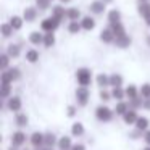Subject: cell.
Listing matches in <instances>:
<instances>
[{"label":"cell","instance_id":"cell-1","mask_svg":"<svg viewBox=\"0 0 150 150\" xmlns=\"http://www.w3.org/2000/svg\"><path fill=\"white\" fill-rule=\"evenodd\" d=\"M20 78H21V69L18 66H10L7 71H2V74H0L2 84H13Z\"/></svg>","mask_w":150,"mask_h":150},{"label":"cell","instance_id":"cell-2","mask_svg":"<svg viewBox=\"0 0 150 150\" xmlns=\"http://www.w3.org/2000/svg\"><path fill=\"white\" fill-rule=\"evenodd\" d=\"M115 116V110H111L108 105L100 103L97 108H95V118H97L100 123H110Z\"/></svg>","mask_w":150,"mask_h":150},{"label":"cell","instance_id":"cell-3","mask_svg":"<svg viewBox=\"0 0 150 150\" xmlns=\"http://www.w3.org/2000/svg\"><path fill=\"white\" fill-rule=\"evenodd\" d=\"M76 81L81 87H89L92 82V69L81 66V68L76 69Z\"/></svg>","mask_w":150,"mask_h":150},{"label":"cell","instance_id":"cell-4","mask_svg":"<svg viewBox=\"0 0 150 150\" xmlns=\"http://www.w3.org/2000/svg\"><path fill=\"white\" fill-rule=\"evenodd\" d=\"M60 24H62L60 20H57V18H53V16H47L40 21V31H42V33H55L60 28Z\"/></svg>","mask_w":150,"mask_h":150},{"label":"cell","instance_id":"cell-5","mask_svg":"<svg viewBox=\"0 0 150 150\" xmlns=\"http://www.w3.org/2000/svg\"><path fill=\"white\" fill-rule=\"evenodd\" d=\"M74 97L79 107H87L89 100H91V91H89V87H81L79 86L74 92Z\"/></svg>","mask_w":150,"mask_h":150},{"label":"cell","instance_id":"cell-6","mask_svg":"<svg viewBox=\"0 0 150 150\" xmlns=\"http://www.w3.org/2000/svg\"><path fill=\"white\" fill-rule=\"evenodd\" d=\"M21 108H23V100H21V97L11 95L7 100V110L8 111H13V113L16 115V113H21Z\"/></svg>","mask_w":150,"mask_h":150},{"label":"cell","instance_id":"cell-7","mask_svg":"<svg viewBox=\"0 0 150 150\" xmlns=\"http://www.w3.org/2000/svg\"><path fill=\"white\" fill-rule=\"evenodd\" d=\"M28 140H29V136L21 129L15 131V132L11 134V145H15V147H23Z\"/></svg>","mask_w":150,"mask_h":150},{"label":"cell","instance_id":"cell-8","mask_svg":"<svg viewBox=\"0 0 150 150\" xmlns=\"http://www.w3.org/2000/svg\"><path fill=\"white\" fill-rule=\"evenodd\" d=\"M44 142H45V132H40V131H34L29 136V144L34 149H42Z\"/></svg>","mask_w":150,"mask_h":150},{"label":"cell","instance_id":"cell-9","mask_svg":"<svg viewBox=\"0 0 150 150\" xmlns=\"http://www.w3.org/2000/svg\"><path fill=\"white\" fill-rule=\"evenodd\" d=\"M89 11H91V15H95V16L97 15H103L107 11V4L103 0H94L89 5Z\"/></svg>","mask_w":150,"mask_h":150},{"label":"cell","instance_id":"cell-10","mask_svg":"<svg viewBox=\"0 0 150 150\" xmlns=\"http://www.w3.org/2000/svg\"><path fill=\"white\" fill-rule=\"evenodd\" d=\"M37 16H39L37 7H26L23 10V18H24L26 23H34V21L37 20Z\"/></svg>","mask_w":150,"mask_h":150},{"label":"cell","instance_id":"cell-11","mask_svg":"<svg viewBox=\"0 0 150 150\" xmlns=\"http://www.w3.org/2000/svg\"><path fill=\"white\" fill-rule=\"evenodd\" d=\"M98 39H100L103 44H115V39H116V37H115L113 31L110 29V26H108V28H103V29L100 31Z\"/></svg>","mask_w":150,"mask_h":150},{"label":"cell","instance_id":"cell-12","mask_svg":"<svg viewBox=\"0 0 150 150\" xmlns=\"http://www.w3.org/2000/svg\"><path fill=\"white\" fill-rule=\"evenodd\" d=\"M81 26H82V31H94L95 26H97V21H95L94 16L86 15V16H82V20H81Z\"/></svg>","mask_w":150,"mask_h":150},{"label":"cell","instance_id":"cell-13","mask_svg":"<svg viewBox=\"0 0 150 150\" xmlns=\"http://www.w3.org/2000/svg\"><path fill=\"white\" fill-rule=\"evenodd\" d=\"M107 21H108V26L121 23V11L118 10V8H111V10H108V13H107Z\"/></svg>","mask_w":150,"mask_h":150},{"label":"cell","instance_id":"cell-14","mask_svg":"<svg viewBox=\"0 0 150 150\" xmlns=\"http://www.w3.org/2000/svg\"><path fill=\"white\" fill-rule=\"evenodd\" d=\"M115 115L116 116H121L123 118L124 115L127 113V111L131 110V107H129V102H126V100H123V102H116V105H115Z\"/></svg>","mask_w":150,"mask_h":150},{"label":"cell","instance_id":"cell-15","mask_svg":"<svg viewBox=\"0 0 150 150\" xmlns=\"http://www.w3.org/2000/svg\"><path fill=\"white\" fill-rule=\"evenodd\" d=\"M95 84L98 86V89H108L110 87V74L98 73V74L95 76Z\"/></svg>","mask_w":150,"mask_h":150},{"label":"cell","instance_id":"cell-16","mask_svg":"<svg viewBox=\"0 0 150 150\" xmlns=\"http://www.w3.org/2000/svg\"><path fill=\"white\" fill-rule=\"evenodd\" d=\"M28 40L33 45H44V33L42 31H33V33H29Z\"/></svg>","mask_w":150,"mask_h":150},{"label":"cell","instance_id":"cell-17","mask_svg":"<svg viewBox=\"0 0 150 150\" xmlns=\"http://www.w3.org/2000/svg\"><path fill=\"white\" fill-rule=\"evenodd\" d=\"M124 92H126V98L127 100H134V98H139L140 97V92H139V87L136 84H129L124 87Z\"/></svg>","mask_w":150,"mask_h":150},{"label":"cell","instance_id":"cell-18","mask_svg":"<svg viewBox=\"0 0 150 150\" xmlns=\"http://www.w3.org/2000/svg\"><path fill=\"white\" fill-rule=\"evenodd\" d=\"M73 136H62L58 139V144H57V147H58V150H71V147L74 145L73 144Z\"/></svg>","mask_w":150,"mask_h":150},{"label":"cell","instance_id":"cell-19","mask_svg":"<svg viewBox=\"0 0 150 150\" xmlns=\"http://www.w3.org/2000/svg\"><path fill=\"white\" fill-rule=\"evenodd\" d=\"M131 44H132V39H131V36H123V37H118V39H115V47H118V49L121 50H126L131 47Z\"/></svg>","mask_w":150,"mask_h":150},{"label":"cell","instance_id":"cell-20","mask_svg":"<svg viewBox=\"0 0 150 150\" xmlns=\"http://www.w3.org/2000/svg\"><path fill=\"white\" fill-rule=\"evenodd\" d=\"M139 116H140V115L137 113V110H132V108H131V110L123 116V123H124V124H127V126H134Z\"/></svg>","mask_w":150,"mask_h":150},{"label":"cell","instance_id":"cell-21","mask_svg":"<svg viewBox=\"0 0 150 150\" xmlns=\"http://www.w3.org/2000/svg\"><path fill=\"white\" fill-rule=\"evenodd\" d=\"M15 124H16V127H20V129L28 127L29 126V116H28L26 113H16L15 115Z\"/></svg>","mask_w":150,"mask_h":150},{"label":"cell","instance_id":"cell-22","mask_svg":"<svg viewBox=\"0 0 150 150\" xmlns=\"http://www.w3.org/2000/svg\"><path fill=\"white\" fill-rule=\"evenodd\" d=\"M8 23L11 24V28H13L15 31H21L26 21H24V18H23V16H20V15H13V16H11L10 20H8Z\"/></svg>","mask_w":150,"mask_h":150},{"label":"cell","instance_id":"cell-23","mask_svg":"<svg viewBox=\"0 0 150 150\" xmlns=\"http://www.w3.org/2000/svg\"><path fill=\"white\" fill-rule=\"evenodd\" d=\"M66 20H68V21H81L82 16H81L79 8H76V7L66 8Z\"/></svg>","mask_w":150,"mask_h":150},{"label":"cell","instance_id":"cell-24","mask_svg":"<svg viewBox=\"0 0 150 150\" xmlns=\"http://www.w3.org/2000/svg\"><path fill=\"white\" fill-rule=\"evenodd\" d=\"M134 127L139 129V131H142V132H147L149 127H150V120L147 116H139L137 121H136V124H134Z\"/></svg>","mask_w":150,"mask_h":150},{"label":"cell","instance_id":"cell-25","mask_svg":"<svg viewBox=\"0 0 150 150\" xmlns=\"http://www.w3.org/2000/svg\"><path fill=\"white\" fill-rule=\"evenodd\" d=\"M24 58H26L28 63L34 65V63L39 62L40 53H39V50H36V49H29V50H26V53H24Z\"/></svg>","mask_w":150,"mask_h":150},{"label":"cell","instance_id":"cell-26","mask_svg":"<svg viewBox=\"0 0 150 150\" xmlns=\"http://www.w3.org/2000/svg\"><path fill=\"white\" fill-rule=\"evenodd\" d=\"M5 53H7V55L10 57L11 60H13V58H18V57L21 55V47L18 45V44H8Z\"/></svg>","mask_w":150,"mask_h":150},{"label":"cell","instance_id":"cell-27","mask_svg":"<svg viewBox=\"0 0 150 150\" xmlns=\"http://www.w3.org/2000/svg\"><path fill=\"white\" fill-rule=\"evenodd\" d=\"M50 16L57 18V20H60V21H63L66 18L65 7H63V5H53V7H52V15H50Z\"/></svg>","mask_w":150,"mask_h":150},{"label":"cell","instance_id":"cell-28","mask_svg":"<svg viewBox=\"0 0 150 150\" xmlns=\"http://www.w3.org/2000/svg\"><path fill=\"white\" fill-rule=\"evenodd\" d=\"M123 84H124V78L120 74V73H113V74H110V87L111 89L123 87Z\"/></svg>","mask_w":150,"mask_h":150},{"label":"cell","instance_id":"cell-29","mask_svg":"<svg viewBox=\"0 0 150 150\" xmlns=\"http://www.w3.org/2000/svg\"><path fill=\"white\" fill-rule=\"evenodd\" d=\"M84 132H86V127L81 121H76V123L71 124V136L73 137H81V136H84Z\"/></svg>","mask_w":150,"mask_h":150},{"label":"cell","instance_id":"cell-30","mask_svg":"<svg viewBox=\"0 0 150 150\" xmlns=\"http://www.w3.org/2000/svg\"><path fill=\"white\" fill-rule=\"evenodd\" d=\"M58 139L60 137H57L55 132H45V142H44V147H50V149H53V147H57V144H58Z\"/></svg>","mask_w":150,"mask_h":150},{"label":"cell","instance_id":"cell-31","mask_svg":"<svg viewBox=\"0 0 150 150\" xmlns=\"http://www.w3.org/2000/svg\"><path fill=\"white\" fill-rule=\"evenodd\" d=\"M55 44H57L55 33H44V47L45 49H52Z\"/></svg>","mask_w":150,"mask_h":150},{"label":"cell","instance_id":"cell-32","mask_svg":"<svg viewBox=\"0 0 150 150\" xmlns=\"http://www.w3.org/2000/svg\"><path fill=\"white\" fill-rule=\"evenodd\" d=\"M110 29L113 31V34H115V37H123V36H126V28H124V24L123 23H118V24H111L110 26Z\"/></svg>","mask_w":150,"mask_h":150},{"label":"cell","instance_id":"cell-33","mask_svg":"<svg viewBox=\"0 0 150 150\" xmlns=\"http://www.w3.org/2000/svg\"><path fill=\"white\" fill-rule=\"evenodd\" d=\"M137 13L142 18L149 16L150 15V2H139V5H137Z\"/></svg>","mask_w":150,"mask_h":150},{"label":"cell","instance_id":"cell-34","mask_svg":"<svg viewBox=\"0 0 150 150\" xmlns=\"http://www.w3.org/2000/svg\"><path fill=\"white\" fill-rule=\"evenodd\" d=\"M111 97H113V100H116V102H123L124 98H126V92H124L123 87L111 89Z\"/></svg>","mask_w":150,"mask_h":150},{"label":"cell","instance_id":"cell-35","mask_svg":"<svg viewBox=\"0 0 150 150\" xmlns=\"http://www.w3.org/2000/svg\"><path fill=\"white\" fill-rule=\"evenodd\" d=\"M69 34H79L82 31V26H81V21H69L68 26H66Z\"/></svg>","mask_w":150,"mask_h":150},{"label":"cell","instance_id":"cell-36","mask_svg":"<svg viewBox=\"0 0 150 150\" xmlns=\"http://www.w3.org/2000/svg\"><path fill=\"white\" fill-rule=\"evenodd\" d=\"M0 29H2V37H4V39H10V37L13 36V33H15V29L11 28L10 23H4Z\"/></svg>","mask_w":150,"mask_h":150},{"label":"cell","instance_id":"cell-37","mask_svg":"<svg viewBox=\"0 0 150 150\" xmlns=\"http://www.w3.org/2000/svg\"><path fill=\"white\" fill-rule=\"evenodd\" d=\"M0 97L4 100H8L11 97V84H2L0 86Z\"/></svg>","mask_w":150,"mask_h":150},{"label":"cell","instance_id":"cell-38","mask_svg":"<svg viewBox=\"0 0 150 150\" xmlns=\"http://www.w3.org/2000/svg\"><path fill=\"white\" fill-rule=\"evenodd\" d=\"M98 98H100L102 103H107V102L113 100V97H111V91H108V89H100V91H98Z\"/></svg>","mask_w":150,"mask_h":150},{"label":"cell","instance_id":"cell-39","mask_svg":"<svg viewBox=\"0 0 150 150\" xmlns=\"http://www.w3.org/2000/svg\"><path fill=\"white\" fill-rule=\"evenodd\" d=\"M10 60H11V58H10V57H8L5 52L0 55V69H2V71H7V69L11 66V65H10Z\"/></svg>","mask_w":150,"mask_h":150},{"label":"cell","instance_id":"cell-40","mask_svg":"<svg viewBox=\"0 0 150 150\" xmlns=\"http://www.w3.org/2000/svg\"><path fill=\"white\" fill-rule=\"evenodd\" d=\"M36 7L39 11H45V10H50L52 2L50 0H36Z\"/></svg>","mask_w":150,"mask_h":150},{"label":"cell","instance_id":"cell-41","mask_svg":"<svg viewBox=\"0 0 150 150\" xmlns=\"http://www.w3.org/2000/svg\"><path fill=\"white\" fill-rule=\"evenodd\" d=\"M139 92L142 98H150V82H144L139 87Z\"/></svg>","mask_w":150,"mask_h":150},{"label":"cell","instance_id":"cell-42","mask_svg":"<svg viewBox=\"0 0 150 150\" xmlns=\"http://www.w3.org/2000/svg\"><path fill=\"white\" fill-rule=\"evenodd\" d=\"M142 105H144V98L142 97L134 98V100L129 102V107L132 108V110H139V108H142Z\"/></svg>","mask_w":150,"mask_h":150},{"label":"cell","instance_id":"cell-43","mask_svg":"<svg viewBox=\"0 0 150 150\" xmlns=\"http://www.w3.org/2000/svg\"><path fill=\"white\" fill-rule=\"evenodd\" d=\"M144 134H145V132H142V131H139V129L134 127V131H131V132H129V139H132V140L144 139Z\"/></svg>","mask_w":150,"mask_h":150},{"label":"cell","instance_id":"cell-44","mask_svg":"<svg viewBox=\"0 0 150 150\" xmlns=\"http://www.w3.org/2000/svg\"><path fill=\"white\" fill-rule=\"evenodd\" d=\"M76 113H78V107L76 105H68L66 107V116L68 118H74Z\"/></svg>","mask_w":150,"mask_h":150},{"label":"cell","instance_id":"cell-45","mask_svg":"<svg viewBox=\"0 0 150 150\" xmlns=\"http://www.w3.org/2000/svg\"><path fill=\"white\" fill-rule=\"evenodd\" d=\"M71 150H87V149H86V145H84V144H74V145H73L71 147Z\"/></svg>","mask_w":150,"mask_h":150},{"label":"cell","instance_id":"cell-46","mask_svg":"<svg viewBox=\"0 0 150 150\" xmlns=\"http://www.w3.org/2000/svg\"><path fill=\"white\" fill-rule=\"evenodd\" d=\"M142 108L145 111H150V98H144V105H142Z\"/></svg>","mask_w":150,"mask_h":150},{"label":"cell","instance_id":"cell-47","mask_svg":"<svg viewBox=\"0 0 150 150\" xmlns=\"http://www.w3.org/2000/svg\"><path fill=\"white\" fill-rule=\"evenodd\" d=\"M144 142H145V145H150V129L144 134Z\"/></svg>","mask_w":150,"mask_h":150},{"label":"cell","instance_id":"cell-48","mask_svg":"<svg viewBox=\"0 0 150 150\" xmlns=\"http://www.w3.org/2000/svg\"><path fill=\"white\" fill-rule=\"evenodd\" d=\"M144 23H145L147 26L150 28V15H149V16H145V18H144Z\"/></svg>","mask_w":150,"mask_h":150},{"label":"cell","instance_id":"cell-49","mask_svg":"<svg viewBox=\"0 0 150 150\" xmlns=\"http://www.w3.org/2000/svg\"><path fill=\"white\" fill-rule=\"evenodd\" d=\"M8 150H20V147H15V145H11Z\"/></svg>","mask_w":150,"mask_h":150},{"label":"cell","instance_id":"cell-50","mask_svg":"<svg viewBox=\"0 0 150 150\" xmlns=\"http://www.w3.org/2000/svg\"><path fill=\"white\" fill-rule=\"evenodd\" d=\"M60 2H62V4L65 5V4H69V2H71V0H60Z\"/></svg>","mask_w":150,"mask_h":150},{"label":"cell","instance_id":"cell-51","mask_svg":"<svg viewBox=\"0 0 150 150\" xmlns=\"http://www.w3.org/2000/svg\"><path fill=\"white\" fill-rule=\"evenodd\" d=\"M147 45L150 47V34H149V36H147Z\"/></svg>","mask_w":150,"mask_h":150},{"label":"cell","instance_id":"cell-52","mask_svg":"<svg viewBox=\"0 0 150 150\" xmlns=\"http://www.w3.org/2000/svg\"><path fill=\"white\" fill-rule=\"evenodd\" d=\"M40 150H53V149H50V147H42Z\"/></svg>","mask_w":150,"mask_h":150},{"label":"cell","instance_id":"cell-53","mask_svg":"<svg viewBox=\"0 0 150 150\" xmlns=\"http://www.w3.org/2000/svg\"><path fill=\"white\" fill-rule=\"evenodd\" d=\"M103 2H105V4L108 5V4H111V2H113V0H103Z\"/></svg>","mask_w":150,"mask_h":150},{"label":"cell","instance_id":"cell-54","mask_svg":"<svg viewBox=\"0 0 150 150\" xmlns=\"http://www.w3.org/2000/svg\"><path fill=\"white\" fill-rule=\"evenodd\" d=\"M142 150H150V145H145V147H144Z\"/></svg>","mask_w":150,"mask_h":150},{"label":"cell","instance_id":"cell-55","mask_svg":"<svg viewBox=\"0 0 150 150\" xmlns=\"http://www.w3.org/2000/svg\"><path fill=\"white\" fill-rule=\"evenodd\" d=\"M137 2H149V0H137Z\"/></svg>","mask_w":150,"mask_h":150},{"label":"cell","instance_id":"cell-56","mask_svg":"<svg viewBox=\"0 0 150 150\" xmlns=\"http://www.w3.org/2000/svg\"><path fill=\"white\" fill-rule=\"evenodd\" d=\"M50 2H53V0H50Z\"/></svg>","mask_w":150,"mask_h":150}]
</instances>
